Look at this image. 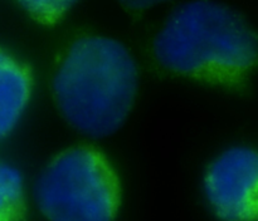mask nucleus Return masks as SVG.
<instances>
[{
	"label": "nucleus",
	"instance_id": "nucleus-1",
	"mask_svg": "<svg viewBox=\"0 0 258 221\" xmlns=\"http://www.w3.org/2000/svg\"><path fill=\"white\" fill-rule=\"evenodd\" d=\"M153 49L168 70L217 84L241 82L258 62V37L251 25L214 0H191L176 8Z\"/></svg>",
	"mask_w": 258,
	"mask_h": 221
},
{
	"label": "nucleus",
	"instance_id": "nucleus-2",
	"mask_svg": "<svg viewBox=\"0 0 258 221\" xmlns=\"http://www.w3.org/2000/svg\"><path fill=\"white\" fill-rule=\"evenodd\" d=\"M138 84V65L127 48L112 38L92 35L67 50L53 78V93L73 128L103 138L123 125Z\"/></svg>",
	"mask_w": 258,
	"mask_h": 221
},
{
	"label": "nucleus",
	"instance_id": "nucleus-3",
	"mask_svg": "<svg viewBox=\"0 0 258 221\" xmlns=\"http://www.w3.org/2000/svg\"><path fill=\"white\" fill-rule=\"evenodd\" d=\"M34 198L48 221H113L120 183L102 152L80 146L60 152L43 168Z\"/></svg>",
	"mask_w": 258,
	"mask_h": 221
},
{
	"label": "nucleus",
	"instance_id": "nucleus-4",
	"mask_svg": "<svg viewBox=\"0 0 258 221\" xmlns=\"http://www.w3.org/2000/svg\"><path fill=\"white\" fill-rule=\"evenodd\" d=\"M204 192L221 220L258 221V151H224L207 171Z\"/></svg>",
	"mask_w": 258,
	"mask_h": 221
},
{
	"label": "nucleus",
	"instance_id": "nucleus-5",
	"mask_svg": "<svg viewBox=\"0 0 258 221\" xmlns=\"http://www.w3.org/2000/svg\"><path fill=\"white\" fill-rule=\"evenodd\" d=\"M32 94V75L23 63L0 54V135L7 137L19 122Z\"/></svg>",
	"mask_w": 258,
	"mask_h": 221
},
{
	"label": "nucleus",
	"instance_id": "nucleus-6",
	"mask_svg": "<svg viewBox=\"0 0 258 221\" xmlns=\"http://www.w3.org/2000/svg\"><path fill=\"white\" fill-rule=\"evenodd\" d=\"M24 182L12 165L0 167V221H20L24 215Z\"/></svg>",
	"mask_w": 258,
	"mask_h": 221
},
{
	"label": "nucleus",
	"instance_id": "nucleus-7",
	"mask_svg": "<svg viewBox=\"0 0 258 221\" xmlns=\"http://www.w3.org/2000/svg\"><path fill=\"white\" fill-rule=\"evenodd\" d=\"M20 7L42 24L59 22L78 0H17Z\"/></svg>",
	"mask_w": 258,
	"mask_h": 221
},
{
	"label": "nucleus",
	"instance_id": "nucleus-8",
	"mask_svg": "<svg viewBox=\"0 0 258 221\" xmlns=\"http://www.w3.org/2000/svg\"><path fill=\"white\" fill-rule=\"evenodd\" d=\"M126 8L133 10H145L156 7L159 4L168 2V0H118Z\"/></svg>",
	"mask_w": 258,
	"mask_h": 221
}]
</instances>
